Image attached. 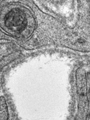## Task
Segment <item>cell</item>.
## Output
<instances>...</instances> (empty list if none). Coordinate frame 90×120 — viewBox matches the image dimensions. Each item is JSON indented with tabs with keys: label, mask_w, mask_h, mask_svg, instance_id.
Segmentation results:
<instances>
[{
	"label": "cell",
	"mask_w": 90,
	"mask_h": 120,
	"mask_svg": "<svg viewBox=\"0 0 90 120\" xmlns=\"http://www.w3.org/2000/svg\"><path fill=\"white\" fill-rule=\"evenodd\" d=\"M88 76L86 72L78 68L75 73V86L77 100L78 117L81 120H87L89 116V99Z\"/></svg>",
	"instance_id": "obj_1"
},
{
	"label": "cell",
	"mask_w": 90,
	"mask_h": 120,
	"mask_svg": "<svg viewBox=\"0 0 90 120\" xmlns=\"http://www.w3.org/2000/svg\"><path fill=\"white\" fill-rule=\"evenodd\" d=\"M1 68L0 67V72H1Z\"/></svg>",
	"instance_id": "obj_2"
}]
</instances>
